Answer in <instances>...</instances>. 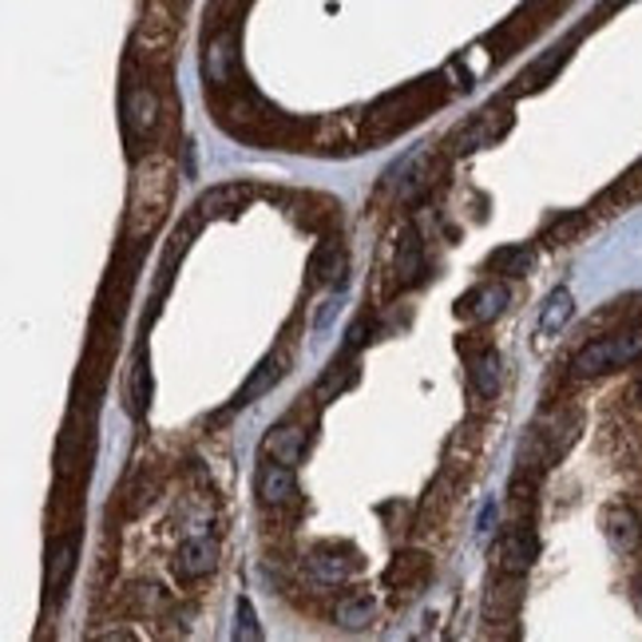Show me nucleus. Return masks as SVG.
Segmentation results:
<instances>
[{
  "instance_id": "f3484780",
  "label": "nucleus",
  "mask_w": 642,
  "mask_h": 642,
  "mask_svg": "<svg viewBox=\"0 0 642 642\" xmlns=\"http://www.w3.org/2000/svg\"><path fill=\"white\" fill-rule=\"evenodd\" d=\"M313 275H318V282H333V278L341 275V255L338 246H325L318 258H313Z\"/></svg>"
},
{
  "instance_id": "dca6fc26",
  "label": "nucleus",
  "mask_w": 642,
  "mask_h": 642,
  "mask_svg": "<svg viewBox=\"0 0 642 642\" xmlns=\"http://www.w3.org/2000/svg\"><path fill=\"white\" fill-rule=\"evenodd\" d=\"M310 571L321 583H341V579L350 576V563H341V556H333V551H318L310 559Z\"/></svg>"
},
{
  "instance_id": "2eb2a0df",
  "label": "nucleus",
  "mask_w": 642,
  "mask_h": 642,
  "mask_svg": "<svg viewBox=\"0 0 642 642\" xmlns=\"http://www.w3.org/2000/svg\"><path fill=\"white\" fill-rule=\"evenodd\" d=\"M72 567H76V543H60L52 551V563H48V587L60 591L68 583V576H72Z\"/></svg>"
},
{
  "instance_id": "423d86ee",
  "label": "nucleus",
  "mask_w": 642,
  "mask_h": 642,
  "mask_svg": "<svg viewBox=\"0 0 642 642\" xmlns=\"http://www.w3.org/2000/svg\"><path fill=\"white\" fill-rule=\"evenodd\" d=\"M262 456L266 460H278V464H290V468H298L306 456V433L293 425H278L266 433L262 441Z\"/></svg>"
},
{
  "instance_id": "9d476101",
  "label": "nucleus",
  "mask_w": 642,
  "mask_h": 642,
  "mask_svg": "<svg viewBox=\"0 0 642 642\" xmlns=\"http://www.w3.org/2000/svg\"><path fill=\"white\" fill-rule=\"evenodd\" d=\"M531 556H536V539H531L528 531H511V536H504V543H500L504 571H528Z\"/></svg>"
},
{
  "instance_id": "f8f14e48",
  "label": "nucleus",
  "mask_w": 642,
  "mask_h": 642,
  "mask_svg": "<svg viewBox=\"0 0 642 642\" xmlns=\"http://www.w3.org/2000/svg\"><path fill=\"white\" fill-rule=\"evenodd\" d=\"M504 306H508V290H504V286H484V290H476L473 298H468V313H473L476 321H491Z\"/></svg>"
},
{
  "instance_id": "6e6552de",
  "label": "nucleus",
  "mask_w": 642,
  "mask_h": 642,
  "mask_svg": "<svg viewBox=\"0 0 642 642\" xmlns=\"http://www.w3.org/2000/svg\"><path fill=\"white\" fill-rule=\"evenodd\" d=\"M571 313H576L571 290H563V286H559V290H551L548 302H543V310H539V333H543V338H556L567 321H571Z\"/></svg>"
},
{
  "instance_id": "f257e3e1",
  "label": "nucleus",
  "mask_w": 642,
  "mask_h": 642,
  "mask_svg": "<svg viewBox=\"0 0 642 642\" xmlns=\"http://www.w3.org/2000/svg\"><path fill=\"white\" fill-rule=\"evenodd\" d=\"M175 159L167 152H152L135 163L132 170V195H127V238L143 242L163 227L170 203H175Z\"/></svg>"
},
{
  "instance_id": "ddd939ff",
  "label": "nucleus",
  "mask_w": 642,
  "mask_h": 642,
  "mask_svg": "<svg viewBox=\"0 0 642 642\" xmlns=\"http://www.w3.org/2000/svg\"><path fill=\"white\" fill-rule=\"evenodd\" d=\"M338 623L345 631H361V627L373 623V599L369 596H350L338 603Z\"/></svg>"
},
{
  "instance_id": "a211bd4d",
  "label": "nucleus",
  "mask_w": 642,
  "mask_h": 642,
  "mask_svg": "<svg viewBox=\"0 0 642 642\" xmlns=\"http://www.w3.org/2000/svg\"><path fill=\"white\" fill-rule=\"evenodd\" d=\"M238 634H246V639H258V634H262L255 623V607L246 603V599L238 603Z\"/></svg>"
},
{
  "instance_id": "1a4fd4ad",
  "label": "nucleus",
  "mask_w": 642,
  "mask_h": 642,
  "mask_svg": "<svg viewBox=\"0 0 642 642\" xmlns=\"http://www.w3.org/2000/svg\"><path fill=\"white\" fill-rule=\"evenodd\" d=\"M468 381H473V389L480 397H496V389H500V353L496 350L480 353L473 361V369H468Z\"/></svg>"
},
{
  "instance_id": "9b49d317",
  "label": "nucleus",
  "mask_w": 642,
  "mask_h": 642,
  "mask_svg": "<svg viewBox=\"0 0 642 642\" xmlns=\"http://www.w3.org/2000/svg\"><path fill=\"white\" fill-rule=\"evenodd\" d=\"M531 262H536L531 246H508L500 255H491V270H500L504 278H524L531 270Z\"/></svg>"
},
{
  "instance_id": "39448f33",
  "label": "nucleus",
  "mask_w": 642,
  "mask_h": 642,
  "mask_svg": "<svg viewBox=\"0 0 642 642\" xmlns=\"http://www.w3.org/2000/svg\"><path fill=\"white\" fill-rule=\"evenodd\" d=\"M215 571V539L210 536H187L179 543V559H175V576L195 583V579Z\"/></svg>"
},
{
  "instance_id": "7ed1b4c3",
  "label": "nucleus",
  "mask_w": 642,
  "mask_h": 642,
  "mask_svg": "<svg viewBox=\"0 0 642 642\" xmlns=\"http://www.w3.org/2000/svg\"><path fill=\"white\" fill-rule=\"evenodd\" d=\"M123 127L132 139H147L159 127V100H155L152 87L135 84L123 92Z\"/></svg>"
},
{
  "instance_id": "6ab92c4d",
  "label": "nucleus",
  "mask_w": 642,
  "mask_h": 642,
  "mask_svg": "<svg viewBox=\"0 0 642 642\" xmlns=\"http://www.w3.org/2000/svg\"><path fill=\"white\" fill-rule=\"evenodd\" d=\"M639 603H642V579H639Z\"/></svg>"
},
{
  "instance_id": "0eeeda50",
  "label": "nucleus",
  "mask_w": 642,
  "mask_h": 642,
  "mask_svg": "<svg viewBox=\"0 0 642 642\" xmlns=\"http://www.w3.org/2000/svg\"><path fill=\"white\" fill-rule=\"evenodd\" d=\"M603 536H607V543L619 551V556H631V551L639 548V539H642L639 516H634L631 508H607Z\"/></svg>"
},
{
  "instance_id": "20e7f679",
  "label": "nucleus",
  "mask_w": 642,
  "mask_h": 642,
  "mask_svg": "<svg viewBox=\"0 0 642 642\" xmlns=\"http://www.w3.org/2000/svg\"><path fill=\"white\" fill-rule=\"evenodd\" d=\"M255 488H258V500H262L266 508H286V504L298 500V480H293L290 464L266 460L262 468H258Z\"/></svg>"
},
{
  "instance_id": "aec40b11",
  "label": "nucleus",
  "mask_w": 642,
  "mask_h": 642,
  "mask_svg": "<svg viewBox=\"0 0 642 642\" xmlns=\"http://www.w3.org/2000/svg\"><path fill=\"white\" fill-rule=\"evenodd\" d=\"M639 401H642V381H639Z\"/></svg>"
},
{
  "instance_id": "4468645a",
  "label": "nucleus",
  "mask_w": 642,
  "mask_h": 642,
  "mask_svg": "<svg viewBox=\"0 0 642 642\" xmlns=\"http://www.w3.org/2000/svg\"><path fill=\"white\" fill-rule=\"evenodd\" d=\"M278 377H282V369H278V361H262V365H258V373H255V377H250L242 389H238L235 408H242V405H250V401H255V397H262L266 389L275 385Z\"/></svg>"
},
{
  "instance_id": "f03ea898",
  "label": "nucleus",
  "mask_w": 642,
  "mask_h": 642,
  "mask_svg": "<svg viewBox=\"0 0 642 642\" xmlns=\"http://www.w3.org/2000/svg\"><path fill=\"white\" fill-rule=\"evenodd\" d=\"M642 358V330H619L607 333L599 341H587L583 350L571 361V373L576 377H603L614 369H627Z\"/></svg>"
}]
</instances>
